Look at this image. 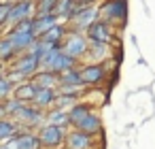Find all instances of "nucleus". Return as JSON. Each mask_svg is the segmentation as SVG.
<instances>
[{
	"mask_svg": "<svg viewBox=\"0 0 155 149\" xmlns=\"http://www.w3.org/2000/svg\"><path fill=\"white\" fill-rule=\"evenodd\" d=\"M19 56H21V53L17 51V47L13 45V41L2 34V39H0V60H2V66L13 64Z\"/></svg>",
	"mask_w": 155,
	"mask_h": 149,
	"instance_id": "f3484780",
	"label": "nucleus"
},
{
	"mask_svg": "<svg viewBox=\"0 0 155 149\" xmlns=\"http://www.w3.org/2000/svg\"><path fill=\"white\" fill-rule=\"evenodd\" d=\"M36 132H38V138H41L43 149H60V147L66 145V134H68L66 128L45 124V126H41Z\"/></svg>",
	"mask_w": 155,
	"mask_h": 149,
	"instance_id": "20e7f679",
	"label": "nucleus"
},
{
	"mask_svg": "<svg viewBox=\"0 0 155 149\" xmlns=\"http://www.w3.org/2000/svg\"><path fill=\"white\" fill-rule=\"evenodd\" d=\"M58 90H53V87H43L38 94H36V98H34V107H38V109H43V111H51V109H55V100H58Z\"/></svg>",
	"mask_w": 155,
	"mask_h": 149,
	"instance_id": "4468645a",
	"label": "nucleus"
},
{
	"mask_svg": "<svg viewBox=\"0 0 155 149\" xmlns=\"http://www.w3.org/2000/svg\"><path fill=\"white\" fill-rule=\"evenodd\" d=\"M81 7H89V5H100V0H79Z\"/></svg>",
	"mask_w": 155,
	"mask_h": 149,
	"instance_id": "bb28decb",
	"label": "nucleus"
},
{
	"mask_svg": "<svg viewBox=\"0 0 155 149\" xmlns=\"http://www.w3.org/2000/svg\"><path fill=\"white\" fill-rule=\"evenodd\" d=\"M5 36H9L11 41H13V45L17 47V51L19 53H26L38 39H36V34L32 32V30H19V28H11V30H5L2 32Z\"/></svg>",
	"mask_w": 155,
	"mask_h": 149,
	"instance_id": "9b49d317",
	"label": "nucleus"
},
{
	"mask_svg": "<svg viewBox=\"0 0 155 149\" xmlns=\"http://www.w3.org/2000/svg\"><path fill=\"white\" fill-rule=\"evenodd\" d=\"M60 22V17L55 13H49V15H34V34L36 39H41L45 32H49L51 28H55Z\"/></svg>",
	"mask_w": 155,
	"mask_h": 149,
	"instance_id": "ddd939ff",
	"label": "nucleus"
},
{
	"mask_svg": "<svg viewBox=\"0 0 155 149\" xmlns=\"http://www.w3.org/2000/svg\"><path fill=\"white\" fill-rule=\"evenodd\" d=\"M13 5L15 2H9V0H2L0 2V26H7V22H9V13H11V9H13Z\"/></svg>",
	"mask_w": 155,
	"mask_h": 149,
	"instance_id": "a878e982",
	"label": "nucleus"
},
{
	"mask_svg": "<svg viewBox=\"0 0 155 149\" xmlns=\"http://www.w3.org/2000/svg\"><path fill=\"white\" fill-rule=\"evenodd\" d=\"M34 81L41 87H53V90L60 87V75L58 73H51V70H38L34 75Z\"/></svg>",
	"mask_w": 155,
	"mask_h": 149,
	"instance_id": "412c9836",
	"label": "nucleus"
},
{
	"mask_svg": "<svg viewBox=\"0 0 155 149\" xmlns=\"http://www.w3.org/2000/svg\"><path fill=\"white\" fill-rule=\"evenodd\" d=\"M19 132H24V128L13 117H0V143H7V141L15 138Z\"/></svg>",
	"mask_w": 155,
	"mask_h": 149,
	"instance_id": "dca6fc26",
	"label": "nucleus"
},
{
	"mask_svg": "<svg viewBox=\"0 0 155 149\" xmlns=\"http://www.w3.org/2000/svg\"><path fill=\"white\" fill-rule=\"evenodd\" d=\"M13 94H15V85L2 75L0 77V100H7V98H13Z\"/></svg>",
	"mask_w": 155,
	"mask_h": 149,
	"instance_id": "393cba45",
	"label": "nucleus"
},
{
	"mask_svg": "<svg viewBox=\"0 0 155 149\" xmlns=\"http://www.w3.org/2000/svg\"><path fill=\"white\" fill-rule=\"evenodd\" d=\"M47 124L60 126V128H66V130L72 128L70 126V113L64 111V109H51V111H47Z\"/></svg>",
	"mask_w": 155,
	"mask_h": 149,
	"instance_id": "aec40b11",
	"label": "nucleus"
},
{
	"mask_svg": "<svg viewBox=\"0 0 155 149\" xmlns=\"http://www.w3.org/2000/svg\"><path fill=\"white\" fill-rule=\"evenodd\" d=\"M100 19V9L98 5H89V7H81L77 11V15L68 22V28L72 32H87L89 26H94Z\"/></svg>",
	"mask_w": 155,
	"mask_h": 149,
	"instance_id": "423d86ee",
	"label": "nucleus"
},
{
	"mask_svg": "<svg viewBox=\"0 0 155 149\" xmlns=\"http://www.w3.org/2000/svg\"><path fill=\"white\" fill-rule=\"evenodd\" d=\"M83 100V96L79 94H58V100H55V109H64V111H70L74 104H79Z\"/></svg>",
	"mask_w": 155,
	"mask_h": 149,
	"instance_id": "5701e85b",
	"label": "nucleus"
},
{
	"mask_svg": "<svg viewBox=\"0 0 155 149\" xmlns=\"http://www.w3.org/2000/svg\"><path fill=\"white\" fill-rule=\"evenodd\" d=\"M43 87L34 81V79H28V81H24L21 85H17L15 87V98L17 100H21V102H28V104H32L34 102V98H36V94L41 92Z\"/></svg>",
	"mask_w": 155,
	"mask_h": 149,
	"instance_id": "f8f14e48",
	"label": "nucleus"
},
{
	"mask_svg": "<svg viewBox=\"0 0 155 149\" xmlns=\"http://www.w3.org/2000/svg\"><path fill=\"white\" fill-rule=\"evenodd\" d=\"M117 49L119 45H110V43H94L89 41V51H87V58L85 62H110V60H117Z\"/></svg>",
	"mask_w": 155,
	"mask_h": 149,
	"instance_id": "9d476101",
	"label": "nucleus"
},
{
	"mask_svg": "<svg viewBox=\"0 0 155 149\" xmlns=\"http://www.w3.org/2000/svg\"><path fill=\"white\" fill-rule=\"evenodd\" d=\"M117 60H110V62H81V77H83V83L87 87H98L106 81L108 77V70H110V64H115Z\"/></svg>",
	"mask_w": 155,
	"mask_h": 149,
	"instance_id": "f03ea898",
	"label": "nucleus"
},
{
	"mask_svg": "<svg viewBox=\"0 0 155 149\" xmlns=\"http://www.w3.org/2000/svg\"><path fill=\"white\" fill-rule=\"evenodd\" d=\"M77 128H79V130H85V132H89V134H94V136H100V134H102V117H100V113L94 109Z\"/></svg>",
	"mask_w": 155,
	"mask_h": 149,
	"instance_id": "a211bd4d",
	"label": "nucleus"
},
{
	"mask_svg": "<svg viewBox=\"0 0 155 149\" xmlns=\"http://www.w3.org/2000/svg\"><path fill=\"white\" fill-rule=\"evenodd\" d=\"M100 9V19L102 22H108L110 26L115 28H123L127 24V0H102V2L98 5Z\"/></svg>",
	"mask_w": 155,
	"mask_h": 149,
	"instance_id": "f257e3e1",
	"label": "nucleus"
},
{
	"mask_svg": "<svg viewBox=\"0 0 155 149\" xmlns=\"http://www.w3.org/2000/svg\"><path fill=\"white\" fill-rule=\"evenodd\" d=\"M62 49H64L68 56H72L74 60L85 62L87 51H89V39L85 36V32H72V30H70V34L66 36Z\"/></svg>",
	"mask_w": 155,
	"mask_h": 149,
	"instance_id": "39448f33",
	"label": "nucleus"
},
{
	"mask_svg": "<svg viewBox=\"0 0 155 149\" xmlns=\"http://www.w3.org/2000/svg\"><path fill=\"white\" fill-rule=\"evenodd\" d=\"M66 147L68 149H98L100 141H98V136H94L85 130L70 128L66 134Z\"/></svg>",
	"mask_w": 155,
	"mask_h": 149,
	"instance_id": "1a4fd4ad",
	"label": "nucleus"
},
{
	"mask_svg": "<svg viewBox=\"0 0 155 149\" xmlns=\"http://www.w3.org/2000/svg\"><path fill=\"white\" fill-rule=\"evenodd\" d=\"M34 15H36V0H17L13 5V9H11V13H9V22L2 28V32L11 30L13 26H17L24 19H32Z\"/></svg>",
	"mask_w": 155,
	"mask_h": 149,
	"instance_id": "6e6552de",
	"label": "nucleus"
},
{
	"mask_svg": "<svg viewBox=\"0 0 155 149\" xmlns=\"http://www.w3.org/2000/svg\"><path fill=\"white\" fill-rule=\"evenodd\" d=\"M79 64H81V62H79V60H74L72 56H68L64 49H55V51H49V53H45V56H43L41 70H51V73L62 75L64 70L74 68V66H79Z\"/></svg>",
	"mask_w": 155,
	"mask_h": 149,
	"instance_id": "7ed1b4c3",
	"label": "nucleus"
},
{
	"mask_svg": "<svg viewBox=\"0 0 155 149\" xmlns=\"http://www.w3.org/2000/svg\"><path fill=\"white\" fill-rule=\"evenodd\" d=\"M81 66V64H79ZM74 66V68H68L60 75V85H85L83 83V77H81V68Z\"/></svg>",
	"mask_w": 155,
	"mask_h": 149,
	"instance_id": "4be33fe9",
	"label": "nucleus"
},
{
	"mask_svg": "<svg viewBox=\"0 0 155 149\" xmlns=\"http://www.w3.org/2000/svg\"><path fill=\"white\" fill-rule=\"evenodd\" d=\"M91 111H94V104H89L87 100H81L79 104H74V107L68 111V113H70V126L77 128V126H79V124H81Z\"/></svg>",
	"mask_w": 155,
	"mask_h": 149,
	"instance_id": "6ab92c4d",
	"label": "nucleus"
},
{
	"mask_svg": "<svg viewBox=\"0 0 155 149\" xmlns=\"http://www.w3.org/2000/svg\"><path fill=\"white\" fill-rule=\"evenodd\" d=\"M60 149H68V147H66V145H64V147H60Z\"/></svg>",
	"mask_w": 155,
	"mask_h": 149,
	"instance_id": "cd10ccee",
	"label": "nucleus"
},
{
	"mask_svg": "<svg viewBox=\"0 0 155 149\" xmlns=\"http://www.w3.org/2000/svg\"><path fill=\"white\" fill-rule=\"evenodd\" d=\"M58 0H36V15H49L55 13Z\"/></svg>",
	"mask_w": 155,
	"mask_h": 149,
	"instance_id": "b1692460",
	"label": "nucleus"
},
{
	"mask_svg": "<svg viewBox=\"0 0 155 149\" xmlns=\"http://www.w3.org/2000/svg\"><path fill=\"white\" fill-rule=\"evenodd\" d=\"M117 34H119V28H115V26H110L108 22H102V19H98L85 32V36L89 41H94V43H110V45H119Z\"/></svg>",
	"mask_w": 155,
	"mask_h": 149,
	"instance_id": "0eeeda50",
	"label": "nucleus"
},
{
	"mask_svg": "<svg viewBox=\"0 0 155 149\" xmlns=\"http://www.w3.org/2000/svg\"><path fill=\"white\" fill-rule=\"evenodd\" d=\"M79 9H81L79 0H58L55 15L60 17V22H62V24H68V22L77 15V11H79Z\"/></svg>",
	"mask_w": 155,
	"mask_h": 149,
	"instance_id": "2eb2a0df",
	"label": "nucleus"
}]
</instances>
